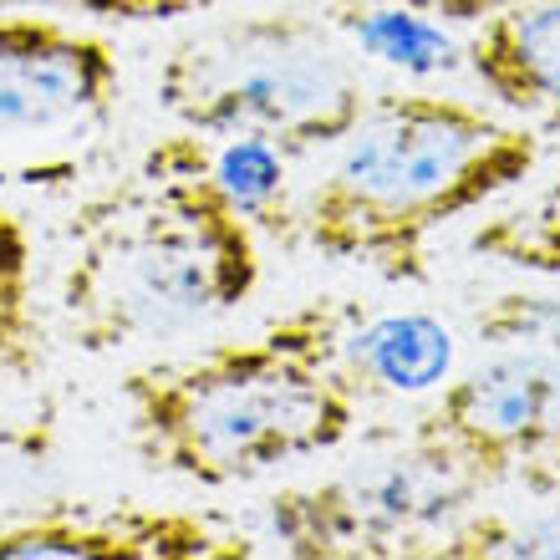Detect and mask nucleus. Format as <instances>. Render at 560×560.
I'll return each mask as SVG.
<instances>
[{
    "instance_id": "39448f33",
    "label": "nucleus",
    "mask_w": 560,
    "mask_h": 560,
    "mask_svg": "<svg viewBox=\"0 0 560 560\" xmlns=\"http://www.w3.org/2000/svg\"><path fill=\"white\" fill-rule=\"evenodd\" d=\"M122 107L118 46L57 11H0V194L67 189Z\"/></svg>"
},
{
    "instance_id": "0eeeda50",
    "label": "nucleus",
    "mask_w": 560,
    "mask_h": 560,
    "mask_svg": "<svg viewBox=\"0 0 560 560\" xmlns=\"http://www.w3.org/2000/svg\"><path fill=\"white\" fill-rule=\"evenodd\" d=\"M474 485L560 489V347H494L439 387L413 423Z\"/></svg>"
},
{
    "instance_id": "dca6fc26",
    "label": "nucleus",
    "mask_w": 560,
    "mask_h": 560,
    "mask_svg": "<svg viewBox=\"0 0 560 560\" xmlns=\"http://www.w3.org/2000/svg\"><path fill=\"white\" fill-rule=\"evenodd\" d=\"M362 5H393V11H413L428 21H454V26H479L510 0H362Z\"/></svg>"
},
{
    "instance_id": "4468645a",
    "label": "nucleus",
    "mask_w": 560,
    "mask_h": 560,
    "mask_svg": "<svg viewBox=\"0 0 560 560\" xmlns=\"http://www.w3.org/2000/svg\"><path fill=\"white\" fill-rule=\"evenodd\" d=\"M469 250L525 276H560V174L525 205L474 224Z\"/></svg>"
},
{
    "instance_id": "423d86ee",
    "label": "nucleus",
    "mask_w": 560,
    "mask_h": 560,
    "mask_svg": "<svg viewBox=\"0 0 560 560\" xmlns=\"http://www.w3.org/2000/svg\"><path fill=\"white\" fill-rule=\"evenodd\" d=\"M479 494L469 474L428 439L377 443L322 485H295L266 500V540L280 556L341 560L398 556L458 520Z\"/></svg>"
},
{
    "instance_id": "ddd939ff",
    "label": "nucleus",
    "mask_w": 560,
    "mask_h": 560,
    "mask_svg": "<svg viewBox=\"0 0 560 560\" xmlns=\"http://www.w3.org/2000/svg\"><path fill=\"white\" fill-rule=\"evenodd\" d=\"M443 560H560V504L458 515L433 535Z\"/></svg>"
},
{
    "instance_id": "7ed1b4c3",
    "label": "nucleus",
    "mask_w": 560,
    "mask_h": 560,
    "mask_svg": "<svg viewBox=\"0 0 560 560\" xmlns=\"http://www.w3.org/2000/svg\"><path fill=\"white\" fill-rule=\"evenodd\" d=\"M133 448L153 474L230 489L352 439L357 393L326 362L316 311L295 306L250 337L143 362L118 383Z\"/></svg>"
},
{
    "instance_id": "f257e3e1",
    "label": "nucleus",
    "mask_w": 560,
    "mask_h": 560,
    "mask_svg": "<svg viewBox=\"0 0 560 560\" xmlns=\"http://www.w3.org/2000/svg\"><path fill=\"white\" fill-rule=\"evenodd\" d=\"M260 276V230L209 184L189 128H178L77 209L61 322L82 352H122L220 322L250 301Z\"/></svg>"
},
{
    "instance_id": "9b49d317",
    "label": "nucleus",
    "mask_w": 560,
    "mask_h": 560,
    "mask_svg": "<svg viewBox=\"0 0 560 560\" xmlns=\"http://www.w3.org/2000/svg\"><path fill=\"white\" fill-rule=\"evenodd\" d=\"M194 159L209 174V184L230 199V205L270 235H291L295 230V205H291V178H285V159L291 148L270 143L260 133H194Z\"/></svg>"
},
{
    "instance_id": "1a4fd4ad",
    "label": "nucleus",
    "mask_w": 560,
    "mask_h": 560,
    "mask_svg": "<svg viewBox=\"0 0 560 560\" xmlns=\"http://www.w3.org/2000/svg\"><path fill=\"white\" fill-rule=\"evenodd\" d=\"M326 362L357 398H418L454 377V326L428 311H357L311 301Z\"/></svg>"
},
{
    "instance_id": "f03ea898",
    "label": "nucleus",
    "mask_w": 560,
    "mask_h": 560,
    "mask_svg": "<svg viewBox=\"0 0 560 560\" xmlns=\"http://www.w3.org/2000/svg\"><path fill=\"white\" fill-rule=\"evenodd\" d=\"M540 133L443 92H387L331 143L326 174L295 205V235L331 266L423 285L439 230L520 189Z\"/></svg>"
},
{
    "instance_id": "2eb2a0df",
    "label": "nucleus",
    "mask_w": 560,
    "mask_h": 560,
    "mask_svg": "<svg viewBox=\"0 0 560 560\" xmlns=\"http://www.w3.org/2000/svg\"><path fill=\"white\" fill-rule=\"evenodd\" d=\"M224 0H0V11H57V15H88L103 26H163L184 15L214 11Z\"/></svg>"
},
{
    "instance_id": "6e6552de",
    "label": "nucleus",
    "mask_w": 560,
    "mask_h": 560,
    "mask_svg": "<svg viewBox=\"0 0 560 560\" xmlns=\"http://www.w3.org/2000/svg\"><path fill=\"white\" fill-rule=\"evenodd\" d=\"M250 535L224 530L194 510H46L0 525V560H240Z\"/></svg>"
},
{
    "instance_id": "f8f14e48",
    "label": "nucleus",
    "mask_w": 560,
    "mask_h": 560,
    "mask_svg": "<svg viewBox=\"0 0 560 560\" xmlns=\"http://www.w3.org/2000/svg\"><path fill=\"white\" fill-rule=\"evenodd\" d=\"M42 291L36 245L11 205H0V383H21L42 368Z\"/></svg>"
},
{
    "instance_id": "20e7f679",
    "label": "nucleus",
    "mask_w": 560,
    "mask_h": 560,
    "mask_svg": "<svg viewBox=\"0 0 560 560\" xmlns=\"http://www.w3.org/2000/svg\"><path fill=\"white\" fill-rule=\"evenodd\" d=\"M153 92L178 128L260 133L291 153L331 148L372 103L347 42L295 11L194 31L168 51Z\"/></svg>"
},
{
    "instance_id": "9d476101",
    "label": "nucleus",
    "mask_w": 560,
    "mask_h": 560,
    "mask_svg": "<svg viewBox=\"0 0 560 560\" xmlns=\"http://www.w3.org/2000/svg\"><path fill=\"white\" fill-rule=\"evenodd\" d=\"M469 77L515 118L560 128V0H510L464 46Z\"/></svg>"
}]
</instances>
